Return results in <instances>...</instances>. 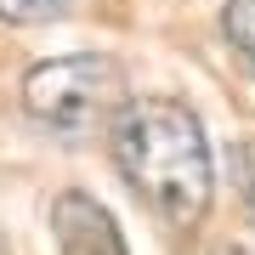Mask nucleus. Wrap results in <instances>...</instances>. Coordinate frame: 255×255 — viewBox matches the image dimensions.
I'll list each match as a JSON object with an SVG mask.
<instances>
[{
    "instance_id": "2",
    "label": "nucleus",
    "mask_w": 255,
    "mask_h": 255,
    "mask_svg": "<svg viewBox=\"0 0 255 255\" xmlns=\"http://www.w3.org/2000/svg\"><path fill=\"white\" fill-rule=\"evenodd\" d=\"M125 97H130L125 63L108 51H68L23 74V114L46 130H63V136L108 125L125 108Z\"/></svg>"
},
{
    "instance_id": "7",
    "label": "nucleus",
    "mask_w": 255,
    "mask_h": 255,
    "mask_svg": "<svg viewBox=\"0 0 255 255\" xmlns=\"http://www.w3.org/2000/svg\"><path fill=\"white\" fill-rule=\"evenodd\" d=\"M204 255H250V250H238V244H216V250H204Z\"/></svg>"
},
{
    "instance_id": "1",
    "label": "nucleus",
    "mask_w": 255,
    "mask_h": 255,
    "mask_svg": "<svg viewBox=\"0 0 255 255\" xmlns=\"http://www.w3.org/2000/svg\"><path fill=\"white\" fill-rule=\"evenodd\" d=\"M108 153L125 187L164 227H199L216 199V153L199 114L176 97H125L108 119Z\"/></svg>"
},
{
    "instance_id": "4",
    "label": "nucleus",
    "mask_w": 255,
    "mask_h": 255,
    "mask_svg": "<svg viewBox=\"0 0 255 255\" xmlns=\"http://www.w3.org/2000/svg\"><path fill=\"white\" fill-rule=\"evenodd\" d=\"M221 34L233 40V51L250 63V74H255V0H227L221 6Z\"/></svg>"
},
{
    "instance_id": "6",
    "label": "nucleus",
    "mask_w": 255,
    "mask_h": 255,
    "mask_svg": "<svg viewBox=\"0 0 255 255\" xmlns=\"http://www.w3.org/2000/svg\"><path fill=\"white\" fill-rule=\"evenodd\" d=\"M227 164H233V187L244 193V204L255 210V136H244V142H233V153H227Z\"/></svg>"
},
{
    "instance_id": "5",
    "label": "nucleus",
    "mask_w": 255,
    "mask_h": 255,
    "mask_svg": "<svg viewBox=\"0 0 255 255\" xmlns=\"http://www.w3.org/2000/svg\"><path fill=\"white\" fill-rule=\"evenodd\" d=\"M74 6H80V0H0V23H11V28H34V23H57V17H68Z\"/></svg>"
},
{
    "instance_id": "3",
    "label": "nucleus",
    "mask_w": 255,
    "mask_h": 255,
    "mask_svg": "<svg viewBox=\"0 0 255 255\" xmlns=\"http://www.w3.org/2000/svg\"><path fill=\"white\" fill-rule=\"evenodd\" d=\"M51 238H57V255H130L108 204H97L80 187L51 199Z\"/></svg>"
}]
</instances>
